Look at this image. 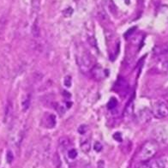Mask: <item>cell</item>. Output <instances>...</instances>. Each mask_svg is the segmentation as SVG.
Returning <instances> with one entry per match:
<instances>
[{
    "label": "cell",
    "instance_id": "cell-1",
    "mask_svg": "<svg viewBox=\"0 0 168 168\" xmlns=\"http://www.w3.org/2000/svg\"><path fill=\"white\" fill-rule=\"evenodd\" d=\"M158 149H159V146L155 141L153 140L147 141L141 148V150L138 154V159L141 161H147L152 159L156 155Z\"/></svg>",
    "mask_w": 168,
    "mask_h": 168
},
{
    "label": "cell",
    "instance_id": "cell-2",
    "mask_svg": "<svg viewBox=\"0 0 168 168\" xmlns=\"http://www.w3.org/2000/svg\"><path fill=\"white\" fill-rule=\"evenodd\" d=\"M151 113L156 118H164L168 116V106L164 101H157L153 105Z\"/></svg>",
    "mask_w": 168,
    "mask_h": 168
},
{
    "label": "cell",
    "instance_id": "cell-3",
    "mask_svg": "<svg viewBox=\"0 0 168 168\" xmlns=\"http://www.w3.org/2000/svg\"><path fill=\"white\" fill-rule=\"evenodd\" d=\"M78 65L80 69L83 72L84 71H89L94 67L93 60L91 58V56L86 52H83L80 53L79 57H77Z\"/></svg>",
    "mask_w": 168,
    "mask_h": 168
},
{
    "label": "cell",
    "instance_id": "cell-4",
    "mask_svg": "<svg viewBox=\"0 0 168 168\" xmlns=\"http://www.w3.org/2000/svg\"><path fill=\"white\" fill-rule=\"evenodd\" d=\"M114 88L117 93L121 95V96H125L129 91V84L128 83L123 79V78H118L117 80V82L115 83L114 85Z\"/></svg>",
    "mask_w": 168,
    "mask_h": 168
},
{
    "label": "cell",
    "instance_id": "cell-5",
    "mask_svg": "<svg viewBox=\"0 0 168 168\" xmlns=\"http://www.w3.org/2000/svg\"><path fill=\"white\" fill-rule=\"evenodd\" d=\"M57 123L56 116L52 113H45L42 117V124L47 129H52Z\"/></svg>",
    "mask_w": 168,
    "mask_h": 168
},
{
    "label": "cell",
    "instance_id": "cell-6",
    "mask_svg": "<svg viewBox=\"0 0 168 168\" xmlns=\"http://www.w3.org/2000/svg\"><path fill=\"white\" fill-rule=\"evenodd\" d=\"M156 136L159 140L161 142H167L168 141V128L167 127H161L156 130Z\"/></svg>",
    "mask_w": 168,
    "mask_h": 168
},
{
    "label": "cell",
    "instance_id": "cell-7",
    "mask_svg": "<svg viewBox=\"0 0 168 168\" xmlns=\"http://www.w3.org/2000/svg\"><path fill=\"white\" fill-rule=\"evenodd\" d=\"M92 74H93V77L94 79H96L98 81L101 80L102 78L105 77V73H104V71L100 67V66H94L92 68Z\"/></svg>",
    "mask_w": 168,
    "mask_h": 168
},
{
    "label": "cell",
    "instance_id": "cell-8",
    "mask_svg": "<svg viewBox=\"0 0 168 168\" xmlns=\"http://www.w3.org/2000/svg\"><path fill=\"white\" fill-rule=\"evenodd\" d=\"M149 168H166V161L161 158L153 160L149 163Z\"/></svg>",
    "mask_w": 168,
    "mask_h": 168
},
{
    "label": "cell",
    "instance_id": "cell-9",
    "mask_svg": "<svg viewBox=\"0 0 168 168\" xmlns=\"http://www.w3.org/2000/svg\"><path fill=\"white\" fill-rule=\"evenodd\" d=\"M80 146H81L82 151L85 154H88L89 153L91 149V141L87 138H83L80 142Z\"/></svg>",
    "mask_w": 168,
    "mask_h": 168
},
{
    "label": "cell",
    "instance_id": "cell-10",
    "mask_svg": "<svg viewBox=\"0 0 168 168\" xmlns=\"http://www.w3.org/2000/svg\"><path fill=\"white\" fill-rule=\"evenodd\" d=\"M133 112H134V106H133V100L132 99L129 100L127 106H125V109L123 112V116L125 117H130L133 115Z\"/></svg>",
    "mask_w": 168,
    "mask_h": 168
},
{
    "label": "cell",
    "instance_id": "cell-11",
    "mask_svg": "<svg viewBox=\"0 0 168 168\" xmlns=\"http://www.w3.org/2000/svg\"><path fill=\"white\" fill-rule=\"evenodd\" d=\"M151 117V112L148 109H144L139 112V118L141 119L142 122H148L150 120Z\"/></svg>",
    "mask_w": 168,
    "mask_h": 168
},
{
    "label": "cell",
    "instance_id": "cell-12",
    "mask_svg": "<svg viewBox=\"0 0 168 168\" xmlns=\"http://www.w3.org/2000/svg\"><path fill=\"white\" fill-rule=\"evenodd\" d=\"M31 33L34 38L39 37V28L38 25V20L36 19L31 26Z\"/></svg>",
    "mask_w": 168,
    "mask_h": 168
},
{
    "label": "cell",
    "instance_id": "cell-13",
    "mask_svg": "<svg viewBox=\"0 0 168 168\" xmlns=\"http://www.w3.org/2000/svg\"><path fill=\"white\" fill-rule=\"evenodd\" d=\"M58 144H59V147L62 149H68L71 145V142H70V139L68 137H61L58 141Z\"/></svg>",
    "mask_w": 168,
    "mask_h": 168
},
{
    "label": "cell",
    "instance_id": "cell-14",
    "mask_svg": "<svg viewBox=\"0 0 168 168\" xmlns=\"http://www.w3.org/2000/svg\"><path fill=\"white\" fill-rule=\"evenodd\" d=\"M31 105V98H30V94H28L26 97L23 99L22 102V108L23 112H26L28 110V108L30 107Z\"/></svg>",
    "mask_w": 168,
    "mask_h": 168
},
{
    "label": "cell",
    "instance_id": "cell-15",
    "mask_svg": "<svg viewBox=\"0 0 168 168\" xmlns=\"http://www.w3.org/2000/svg\"><path fill=\"white\" fill-rule=\"evenodd\" d=\"M11 114H12V104L10 101H8L6 107H5V113H4V121L5 122L10 117Z\"/></svg>",
    "mask_w": 168,
    "mask_h": 168
},
{
    "label": "cell",
    "instance_id": "cell-16",
    "mask_svg": "<svg viewBox=\"0 0 168 168\" xmlns=\"http://www.w3.org/2000/svg\"><path fill=\"white\" fill-rule=\"evenodd\" d=\"M53 165H54V168H62V163L60 161V157L57 153H55L53 155Z\"/></svg>",
    "mask_w": 168,
    "mask_h": 168
},
{
    "label": "cell",
    "instance_id": "cell-17",
    "mask_svg": "<svg viewBox=\"0 0 168 168\" xmlns=\"http://www.w3.org/2000/svg\"><path fill=\"white\" fill-rule=\"evenodd\" d=\"M117 106V99H115V98H111L110 100L107 103V108L109 110H112V109H114Z\"/></svg>",
    "mask_w": 168,
    "mask_h": 168
},
{
    "label": "cell",
    "instance_id": "cell-18",
    "mask_svg": "<svg viewBox=\"0 0 168 168\" xmlns=\"http://www.w3.org/2000/svg\"><path fill=\"white\" fill-rule=\"evenodd\" d=\"M154 52L157 55H161V54H164V53L168 52V48H167L166 46H158V47L155 48Z\"/></svg>",
    "mask_w": 168,
    "mask_h": 168
},
{
    "label": "cell",
    "instance_id": "cell-19",
    "mask_svg": "<svg viewBox=\"0 0 168 168\" xmlns=\"http://www.w3.org/2000/svg\"><path fill=\"white\" fill-rule=\"evenodd\" d=\"M77 151L76 150V149H70L69 151H68V153H67V155H68V157L71 159V160H75L77 157Z\"/></svg>",
    "mask_w": 168,
    "mask_h": 168
},
{
    "label": "cell",
    "instance_id": "cell-20",
    "mask_svg": "<svg viewBox=\"0 0 168 168\" xmlns=\"http://www.w3.org/2000/svg\"><path fill=\"white\" fill-rule=\"evenodd\" d=\"M161 68L163 71L168 72V58L163 59L161 63Z\"/></svg>",
    "mask_w": 168,
    "mask_h": 168
},
{
    "label": "cell",
    "instance_id": "cell-21",
    "mask_svg": "<svg viewBox=\"0 0 168 168\" xmlns=\"http://www.w3.org/2000/svg\"><path fill=\"white\" fill-rule=\"evenodd\" d=\"M63 14H64V16H65V17H70L71 15L73 14V10H72V8H71V7L67 8L66 10H65L63 11Z\"/></svg>",
    "mask_w": 168,
    "mask_h": 168
},
{
    "label": "cell",
    "instance_id": "cell-22",
    "mask_svg": "<svg viewBox=\"0 0 168 168\" xmlns=\"http://www.w3.org/2000/svg\"><path fill=\"white\" fill-rule=\"evenodd\" d=\"M6 159H7V162H8V163H11V162L13 161L14 155H13V154H12V152H11V151H8V152H7Z\"/></svg>",
    "mask_w": 168,
    "mask_h": 168
},
{
    "label": "cell",
    "instance_id": "cell-23",
    "mask_svg": "<svg viewBox=\"0 0 168 168\" xmlns=\"http://www.w3.org/2000/svg\"><path fill=\"white\" fill-rule=\"evenodd\" d=\"M65 87H67V88H70L71 86V83H72V80H71V77L70 76H67V77H65Z\"/></svg>",
    "mask_w": 168,
    "mask_h": 168
},
{
    "label": "cell",
    "instance_id": "cell-24",
    "mask_svg": "<svg viewBox=\"0 0 168 168\" xmlns=\"http://www.w3.org/2000/svg\"><path fill=\"white\" fill-rule=\"evenodd\" d=\"M94 149L96 152H100V151L102 150V145H101V143L99 142H95L94 145Z\"/></svg>",
    "mask_w": 168,
    "mask_h": 168
},
{
    "label": "cell",
    "instance_id": "cell-25",
    "mask_svg": "<svg viewBox=\"0 0 168 168\" xmlns=\"http://www.w3.org/2000/svg\"><path fill=\"white\" fill-rule=\"evenodd\" d=\"M113 138L117 141V142H122V135H121V133H119V132H116L114 135H113Z\"/></svg>",
    "mask_w": 168,
    "mask_h": 168
},
{
    "label": "cell",
    "instance_id": "cell-26",
    "mask_svg": "<svg viewBox=\"0 0 168 168\" xmlns=\"http://www.w3.org/2000/svg\"><path fill=\"white\" fill-rule=\"evenodd\" d=\"M86 131H87V127H86V125H81L80 128L78 129V132H79L80 134H84Z\"/></svg>",
    "mask_w": 168,
    "mask_h": 168
},
{
    "label": "cell",
    "instance_id": "cell-27",
    "mask_svg": "<svg viewBox=\"0 0 168 168\" xmlns=\"http://www.w3.org/2000/svg\"><path fill=\"white\" fill-rule=\"evenodd\" d=\"M97 167L98 168H106L105 167V162H104V161H98Z\"/></svg>",
    "mask_w": 168,
    "mask_h": 168
},
{
    "label": "cell",
    "instance_id": "cell-28",
    "mask_svg": "<svg viewBox=\"0 0 168 168\" xmlns=\"http://www.w3.org/2000/svg\"><path fill=\"white\" fill-rule=\"evenodd\" d=\"M136 168H148L145 165H139V166H137Z\"/></svg>",
    "mask_w": 168,
    "mask_h": 168
},
{
    "label": "cell",
    "instance_id": "cell-29",
    "mask_svg": "<svg viewBox=\"0 0 168 168\" xmlns=\"http://www.w3.org/2000/svg\"><path fill=\"white\" fill-rule=\"evenodd\" d=\"M125 3H126V4H129V0H125Z\"/></svg>",
    "mask_w": 168,
    "mask_h": 168
}]
</instances>
